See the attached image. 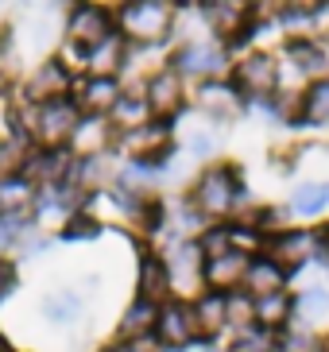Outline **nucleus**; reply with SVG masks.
I'll list each match as a JSON object with an SVG mask.
<instances>
[{"label":"nucleus","instance_id":"2eb2a0df","mask_svg":"<svg viewBox=\"0 0 329 352\" xmlns=\"http://www.w3.org/2000/svg\"><path fill=\"white\" fill-rule=\"evenodd\" d=\"M202 20L213 28L221 43H244L259 23L256 16H252V8H244V4H240V8L237 4H206V8H202Z\"/></svg>","mask_w":329,"mask_h":352},{"label":"nucleus","instance_id":"9d476101","mask_svg":"<svg viewBox=\"0 0 329 352\" xmlns=\"http://www.w3.org/2000/svg\"><path fill=\"white\" fill-rule=\"evenodd\" d=\"M171 70L178 78H198V82H213L217 74L225 70V51L217 43H182L171 54Z\"/></svg>","mask_w":329,"mask_h":352},{"label":"nucleus","instance_id":"7ed1b4c3","mask_svg":"<svg viewBox=\"0 0 329 352\" xmlns=\"http://www.w3.org/2000/svg\"><path fill=\"white\" fill-rule=\"evenodd\" d=\"M82 124V113L74 101H51V104H35V147L43 151H66Z\"/></svg>","mask_w":329,"mask_h":352},{"label":"nucleus","instance_id":"20e7f679","mask_svg":"<svg viewBox=\"0 0 329 352\" xmlns=\"http://www.w3.org/2000/svg\"><path fill=\"white\" fill-rule=\"evenodd\" d=\"M240 97H275L279 94V58L268 51H252L233 66V78Z\"/></svg>","mask_w":329,"mask_h":352},{"label":"nucleus","instance_id":"39448f33","mask_svg":"<svg viewBox=\"0 0 329 352\" xmlns=\"http://www.w3.org/2000/svg\"><path fill=\"white\" fill-rule=\"evenodd\" d=\"M264 256L290 275V271H299L302 263L318 259V232H314V228H283V232H271V236L264 240Z\"/></svg>","mask_w":329,"mask_h":352},{"label":"nucleus","instance_id":"f704fd0d","mask_svg":"<svg viewBox=\"0 0 329 352\" xmlns=\"http://www.w3.org/2000/svg\"><path fill=\"white\" fill-rule=\"evenodd\" d=\"M186 147H190V155H209L213 151V132H202V128H194V132L186 135Z\"/></svg>","mask_w":329,"mask_h":352},{"label":"nucleus","instance_id":"f257e3e1","mask_svg":"<svg viewBox=\"0 0 329 352\" xmlns=\"http://www.w3.org/2000/svg\"><path fill=\"white\" fill-rule=\"evenodd\" d=\"M175 28V8L163 0H132L116 12V35L136 47H159Z\"/></svg>","mask_w":329,"mask_h":352},{"label":"nucleus","instance_id":"f3484780","mask_svg":"<svg viewBox=\"0 0 329 352\" xmlns=\"http://www.w3.org/2000/svg\"><path fill=\"white\" fill-rule=\"evenodd\" d=\"M194 104H198V113L209 116V120H229V116L240 113L244 97L237 94V85L229 78H213V82H198Z\"/></svg>","mask_w":329,"mask_h":352},{"label":"nucleus","instance_id":"9b49d317","mask_svg":"<svg viewBox=\"0 0 329 352\" xmlns=\"http://www.w3.org/2000/svg\"><path fill=\"white\" fill-rule=\"evenodd\" d=\"M144 97H147V109H151L155 120H167V124H171L186 104V82L171 70V66H167V70H155L144 85Z\"/></svg>","mask_w":329,"mask_h":352},{"label":"nucleus","instance_id":"c756f323","mask_svg":"<svg viewBox=\"0 0 329 352\" xmlns=\"http://www.w3.org/2000/svg\"><path fill=\"white\" fill-rule=\"evenodd\" d=\"M314 12H321V8H283L279 23H283V32L290 35V43H306L310 35H314V28H318V16H314Z\"/></svg>","mask_w":329,"mask_h":352},{"label":"nucleus","instance_id":"c9c22d12","mask_svg":"<svg viewBox=\"0 0 329 352\" xmlns=\"http://www.w3.org/2000/svg\"><path fill=\"white\" fill-rule=\"evenodd\" d=\"M12 240H16V232H12V228L4 225V221H0V256H4V252L12 248Z\"/></svg>","mask_w":329,"mask_h":352},{"label":"nucleus","instance_id":"4468645a","mask_svg":"<svg viewBox=\"0 0 329 352\" xmlns=\"http://www.w3.org/2000/svg\"><path fill=\"white\" fill-rule=\"evenodd\" d=\"M167 271H171V290H206V279H202V271H206V256L198 248V240H182L171 248L167 256Z\"/></svg>","mask_w":329,"mask_h":352},{"label":"nucleus","instance_id":"a211bd4d","mask_svg":"<svg viewBox=\"0 0 329 352\" xmlns=\"http://www.w3.org/2000/svg\"><path fill=\"white\" fill-rule=\"evenodd\" d=\"M283 287H287V271L279 267V263H271L268 256H252V263H248V275H244V287H240L248 298L283 294Z\"/></svg>","mask_w":329,"mask_h":352},{"label":"nucleus","instance_id":"f8f14e48","mask_svg":"<svg viewBox=\"0 0 329 352\" xmlns=\"http://www.w3.org/2000/svg\"><path fill=\"white\" fill-rule=\"evenodd\" d=\"M35 201H39V190L31 186L28 178L20 170H12V175H0V221L16 232V225L35 213Z\"/></svg>","mask_w":329,"mask_h":352},{"label":"nucleus","instance_id":"cd10ccee","mask_svg":"<svg viewBox=\"0 0 329 352\" xmlns=\"http://www.w3.org/2000/svg\"><path fill=\"white\" fill-rule=\"evenodd\" d=\"M43 314H47V321H54V325H70V321L82 314V298L70 294V290H54V294L43 298Z\"/></svg>","mask_w":329,"mask_h":352},{"label":"nucleus","instance_id":"aec40b11","mask_svg":"<svg viewBox=\"0 0 329 352\" xmlns=\"http://www.w3.org/2000/svg\"><path fill=\"white\" fill-rule=\"evenodd\" d=\"M287 58L299 66V74L306 78L310 85H314V82H329V43H318V39L290 43Z\"/></svg>","mask_w":329,"mask_h":352},{"label":"nucleus","instance_id":"2f4dec72","mask_svg":"<svg viewBox=\"0 0 329 352\" xmlns=\"http://www.w3.org/2000/svg\"><path fill=\"white\" fill-rule=\"evenodd\" d=\"M295 314H299L302 321H326L329 318V290L326 287H310L306 294H299Z\"/></svg>","mask_w":329,"mask_h":352},{"label":"nucleus","instance_id":"b1692460","mask_svg":"<svg viewBox=\"0 0 329 352\" xmlns=\"http://www.w3.org/2000/svg\"><path fill=\"white\" fill-rule=\"evenodd\" d=\"M155 116H151V109H147V97L144 94H136V89H124L120 94V101L113 104V113H109V124L116 128V132H136V128H144V124H151Z\"/></svg>","mask_w":329,"mask_h":352},{"label":"nucleus","instance_id":"5701e85b","mask_svg":"<svg viewBox=\"0 0 329 352\" xmlns=\"http://www.w3.org/2000/svg\"><path fill=\"white\" fill-rule=\"evenodd\" d=\"M140 298L155 302V306H163V302L175 298V290H171V271H167L163 256L140 259Z\"/></svg>","mask_w":329,"mask_h":352},{"label":"nucleus","instance_id":"e433bc0d","mask_svg":"<svg viewBox=\"0 0 329 352\" xmlns=\"http://www.w3.org/2000/svg\"><path fill=\"white\" fill-rule=\"evenodd\" d=\"M12 290V271H0V298Z\"/></svg>","mask_w":329,"mask_h":352},{"label":"nucleus","instance_id":"1a4fd4ad","mask_svg":"<svg viewBox=\"0 0 329 352\" xmlns=\"http://www.w3.org/2000/svg\"><path fill=\"white\" fill-rule=\"evenodd\" d=\"M124 151H128L132 163H140V166L163 163V159L175 151V128L167 124V120H151V124L124 135Z\"/></svg>","mask_w":329,"mask_h":352},{"label":"nucleus","instance_id":"393cba45","mask_svg":"<svg viewBox=\"0 0 329 352\" xmlns=\"http://www.w3.org/2000/svg\"><path fill=\"white\" fill-rule=\"evenodd\" d=\"M252 310H256L259 329L283 333V329H290V318H295V298L287 290L283 294H268V298H252Z\"/></svg>","mask_w":329,"mask_h":352},{"label":"nucleus","instance_id":"473e14b6","mask_svg":"<svg viewBox=\"0 0 329 352\" xmlns=\"http://www.w3.org/2000/svg\"><path fill=\"white\" fill-rule=\"evenodd\" d=\"M229 325L237 333L256 325V310H252V298L248 294H229Z\"/></svg>","mask_w":329,"mask_h":352},{"label":"nucleus","instance_id":"f03ea898","mask_svg":"<svg viewBox=\"0 0 329 352\" xmlns=\"http://www.w3.org/2000/svg\"><path fill=\"white\" fill-rule=\"evenodd\" d=\"M240 201V170L237 166H209L202 170L190 194V209L202 213L206 221H221L229 213H237Z\"/></svg>","mask_w":329,"mask_h":352},{"label":"nucleus","instance_id":"dca6fc26","mask_svg":"<svg viewBox=\"0 0 329 352\" xmlns=\"http://www.w3.org/2000/svg\"><path fill=\"white\" fill-rule=\"evenodd\" d=\"M248 263H252V256H248L244 248H233V252H225V256L206 259V271H202L206 290H217V294H237V287H244Z\"/></svg>","mask_w":329,"mask_h":352},{"label":"nucleus","instance_id":"0eeeda50","mask_svg":"<svg viewBox=\"0 0 329 352\" xmlns=\"http://www.w3.org/2000/svg\"><path fill=\"white\" fill-rule=\"evenodd\" d=\"M74 85H78V78H74L70 66L62 63V58H47V63H39V66H35V74L23 82V97H28L31 104L70 101Z\"/></svg>","mask_w":329,"mask_h":352},{"label":"nucleus","instance_id":"4c0bfd02","mask_svg":"<svg viewBox=\"0 0 329 352\" xmlns=\"http://www.w3.org/2000/svg\"><path fill=\"white\" fill-rule=\"evenodd\" d=\"M101 352H128L124 344H109V349H101Z\"/></svg>","mask_w":329,"mask_h":352},{"label":"nucleus","instance_id":"ddd939ff","mask_svg":"<svg viewBox=\"0 0 329 352\" xmlns=\"http://www.w3.org/2000/svg\"><path fill=\"white\" fill-rule=\"evenodd\" d=\"M120 78H78V85H74V97L70 101L78 104V113L82 116H97V120H109V113H113V104L120 101Z\"/></svg>","mask_w":329,"mask_h":352},{"label":"nucleus","instance_id":"a878e982","mask_svg":"<svg viewBox=\"0 0 329 352\" xmlns=\"http://www.w3.org/2000/svg\"><path fill=\"white\" fill-rule=\"evenodd\" d=\"M109 120H97V116H82V124H78V132H74L70 147L78 151L82 159H97L105 155V147H109Z\"/></svg>","mask_w":329,"mask_h":352},{"label":"nucleus","instance_id":"bb28decb","mask_svg":"<svg viewBox=\"0 0 329 352\" xmlns=\"http://www.w3.org/2000/svg\"><path fill=\"white\" fill-rule=\"evenodd\" d=\"M326 206H329L326 182H302V186L290 194V213H299V217H318Z\"/></svg>","mask_w":329,"mask_h":352},{"label":"nucleus","instance_id":"4be33fe9","mask_svg":"<svg viewBox=\"0 0 329 352\" xmlns=\"http://www.w3.org/2000/svg\"><path fill=\"white\" fill-rule=\"evenodd\" d=\"M155 321H159V306L136 294L132 306H128V310H124V318H120V329H116V333H120V344H132V341H144V337H155Z\"/></svg>","mask_w":329,"mask_h":352},{"label":"nucleus","instance_id":"72a5a7b5","mask_svg":"<svg viewBox=\"0 0 329 352\" xmlns=\"http://www.w3.org/2000/svg\"><path fill=\"white\" fill-rule=\"evenodd\" d=\"M101 232V225L89 217V213H74L70 221H66V228H62V236L66 240H93Z\"/></svg>","mask_w":329,"mask_h":352},{"label":"nucleus","instance_id":"c85d7f7f","mask_svg":"<svg viewBox=\"0 0 329 352\" xmlns=\"http://www.w3.org/2000/svg\"><path fill=\"white\" fill-rule=\"evenodd\" d=\"M302 120L306 124H329V82H314L302 94Z\"/></svg>","mask_w":329,"mask_h":352},{"label":"nucleus","instance_id":"6ab92c4d","mask_svg":"<svg viewBox=\"0 0 329 352\" xmlns=\"http://www.w3.org/2000/svg\"><path fill=\"white\" fill-rule=\"evenodd\" d=\"M128 43L120 35H109L105 43H97L89 54H85V74L89 78H120L124 63H128Z\"/></svg>","mask_w":329,"mask_h":352},{"label":"nucleus","instance_id":"58836bf2","mask_svg":"<svg viewBox=\"0 0 329 352\" xmlns=\"http://www.w3.org/2000/svg\"><path fill=\"white\" fill-rule=\"evenodd\" d=\"M326 43H329V39H326Z\"/></svg>","mask_w":329,"mask_h":352},{"label":"nucleus","instance_id":"6e6552de","mask_svg":"<svg viewBox=\"0 0 329 352\" xmlns=\"http://www.w3.org/2000/svg\"><path fill=\"white\" fill-rule=\"evenodd\" d=\"M109 35H116V20L113 12L101 8V4H78L66 20V39L82 51H93L97 43H105Z\"/></svg>","mask_w":329,"mask_h":352},{"label":"nucleus","instance_id":"423d86ee","mask_svg":"<svg viewBox=\"0 0 329 352\" xmlns=\"http://www.w3.org/2000/svg\"><path fill=\"white\" fill-rule=\"evenodd\" d=\"M155 341L163 349L178 352V349H190L194 341H202L198 333V321H194V306L186 298H171L159 306V321H155Z\"/></svg>","mask_w":329,"mask_h":352},{"label":"nucleus","instance_id":"7c9ffc66","mask_svg":"<svg viewBox=\"0 0 329 352\" xmlns=\"http://www.w3.org/2000/svg\"><path fill=\"white\" fill-rule=\"evenodd\" d=\"M229 352H279V333L252 325V329L237 333V341L229 344Z\"/></svg>","mask_w":329,"mask_h":352},{"label":"nucleus","instance_id":"412c9836","mask_svg":"<svg viewBox=\"0 0 329 352\" xmlns=\"http://www.w3.org/2000/svg\"><path fill=\"white\" fill-rule=\"evenodd\" d=\"M194 321L202 337H217L221 329H229V294H217V290H202L194 302Z\"/></svg>","mask_w":329,"mask_h":352}]
</instances>
